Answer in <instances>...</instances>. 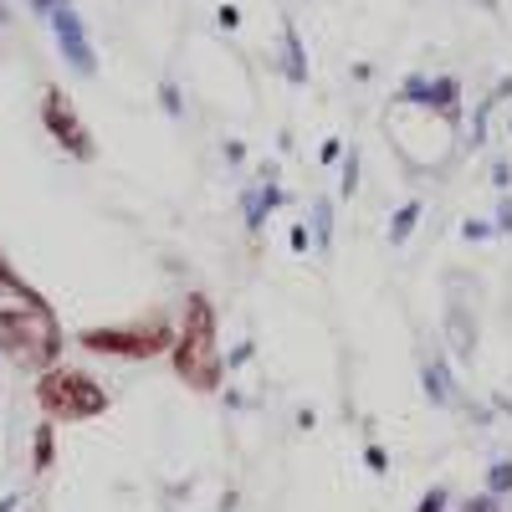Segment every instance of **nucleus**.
I'll list each match as a JSON object with an SVG mask.
<instances>
[{
	"mask_svg": "<svg viewBox=\"0 0 512 512\" xmlns=\"http://www.w3.org/2000/svg\"><path fill=\"white\" fill-rule=\"evenodd\" d=\"M62 344L67 333H62L57 308L0 251V354L26 374H41L62 359Z\"/></svg>",
	"mask_w": 512,
	"mask_h": 512,
	"instance_id": "f257e3e1",
	"label": "nucleus"
},
{
	"mask_svg": "<svg viewBox=\"0 0 512 512\" xmlns=\"http://www.w3.org/2000/svg\"><path fill=\"white\" fill-rule=\"evenodd\" d=\"M169 364H175V379L195 395H216L226 384V359H221V318L216 303L205 292L185 297V313L175 328V344H169Z\"/></svg>",
	"mask_w": 512,
	"mask_h": 512,
	"instance_id": "f03ea898",
	"label": "nucleus"
},
{
	"mask_svg": "<svg viewBox=\"0 0 512 512\" xmlns=\"http://www.w3.org/2000/svg\"><path fill=\"white\" fill-rule=\"evenodd\" d=\"M36 405H41V415L47 420H98V415H108V390L88 374V369H72V364H52V369H41L36 374Z\"/></svg>",
	"mask_w": 512,
	"mask_h": 512,
	"instance_id": "7ed1b4c3",
	"label": "nucleus"
},
{
	"mask_svg": "<svg viewBox=\"0 0 512 512\" xmlns=\"http://www.w3.org/2000/svg\"><path fill=\"white\" fill-rule=\"evenodd\" d=\"M77 344L88 354H108V359H128V364H144L154 354H169L175 344V323L164 313H149L139 323H103V328H82Z\"/></svg>",
	"mask_w": 512,
	"mask_h": 512,
	"instance_id": "20e7f679",
	"label": "nucleus"
},
{
	"mask_svg": "<svg viewBox=\"0 0 512 512\" xmlns=\"http://www.w3.org/2000/svg\"><path fill=\"white\" fill-rule=\"evenodd\" d=\"M41 128H47L52 144L67 149L77 164H93V159H98V144H93V134H88V123H82L77 103H72L62 88H47V93H41Z\"/></svg>",
	"mask_w": 512,
	"mask_h": 512,
	"instance_id": "39448f33",
	"label": "nucleus"
},
{
	"mask_svg": "<svg viewBox=\"0 0 512 512\" xmlns=\"http://www.w3.org/2000/svg\"><path fill=\"white\" fill-rule=\"evenodd\" d=\"M47 21H52V36H57V52H62V62H67L77 77H98V52H93L88 26H82V16H77L72 0L52 6V11H47Z\"/></svg>",
	"mask_w": 512,
	"mask_h": 512,
	"instance_id": "423d86ee",
	"label": "nucleus"
},
{
	"mask_svg": "<svg viewBox=\"0 0 512 512\" xmlns=\"http://www.w3.org/2000/svg\"><path fill=\"white\" fill-rule=\"evenodd\" d=\"M400 103H415V108H431L441 113L446 123H461V82L456 77H405L400 82Z\"/></svg>",
	"mask_w": 512,
	"mask_h": 512,
	"instance_id": "0eeeda50",
	"label": "nucleus"
},
{
	"mask_svg": "<svg viewBox=\"0 0 512 512\" xmlns=\"http://www.w3.org/2000/svg\"><path fill=\"white\" fill-rule=\"evenodd\" d=\"M420 390H425V400H431L436 410H446V405H456L461 395H456V384H451V369H446V359L441 354H425L420 359Z\"/></svg>",
	"mask_w": 512,
	"mask_h": 512,
	"instance_id": "6e6552de",
	"label": "nucleus"
},
{
	"mask_svg": "<svg viewBox=\"0 0 512 512\" xmlns=\"http://www.w3.org/2000/svg\"><path fill=\"white\" fill-rule=\"evenodd\" d=\"M282 77L292 82V88H303V82L313 77V72H308V47H303V31H297V21H292V16L282 21Z\"/></svg>",
	"mask_w": 512,
	"mask_h": 512,
	"instance_id": "1a4fd4ad",
	"label": "nucleus"
},
{
	"mask_svg": "<svg viewBox=\"0 0 512 512\" xmlns=\"http://www.w3.org/2000/svg\"><path fill=\"white\" fill-rule=\"evenodd\" d=\"M241 205H246V231L256 236V231L267 226L272 210L282 205V185H277V175H272V180H262L256 190H246V195H241Z\"/></svg>",
	"mask_w": 512,
	"mask_h": 512,
	"instance_id": "9d476101",
	"label": "nucleus"
},
{
	"mask_svg": "<svg viewBox=\"0 0 512 512\" xmlns=\"http://www.w3.org/2000/svg\"><path fill=\"white\" fill-rule=\"evenodd\" d=\"M446 333H451V349H456V359L466 364L477 354V333H472V313H466L461 303H451L446 308Z\"/></svg>",
	"mask_w": 512,
	"mask_h": 512,
	"instance_id": "9b49d317",
	"label": "nucleus"
},
{
	"mask_svg": "<svg viewBox=\"0 0 512 512\" xmlns=\"http://www.w3.org/2000/svg\"><path fill=\"white\" fill-rule=\"evenodd\" d=\"M57 461V420H41L31 436V472H52Z\"/></svg>",
	"mask_w": 512,
	"mask_h": 512,
	"instance_id": "f8f14e48",
	"label": "nucleus"
},
{
	"mask_svg": "<svg viewBox=\"0 0 512 512\" xmlns=\"http://www.w3.org/2000/svg\"><path fill=\"white\" fill-rule=\"evenodd\" d=\"M502 98H512V77H502L497 88H492V93L482 98V108H477V123H472V144H477V149L487 144V113H492V108H497Z\"/></svg>",
	"mask_w": 512,
	"mask_h": 512,
	"instance_id": "ddd939ff",
	"label": "nucleus"
},
{
	"mask_svg": "<svg viewBox=\"0 0 512 512\" xmlns=\"http://www.w3.org/2000/svg\"><path fill=\"white\" fill-rule=\"evenodd\" d=\"M420 210H425V200H410V205H400V210H395V221H390V246H405V241L415 236Z\"/></svg>",
	"mask_w": 512,
	"mask_h": 512,
	"instance_id": "4468645a",
	"label": "nucleus"
},
{
	"mask_svg": "<svg viewBox=\"0 0 512 512\" xmlns=\"http://www.w3.org/2000/svg\"><path fill=\"white\" fill-rule=\"evenodd\" d=\"M313 231H318V251L333 246V200H313Z\"/></svg>",
	"mask_w": 512,
	"mask_h": 512,
	"instance_id": "2eb2a0df",
	"label": "nucleus"
},
{
	"mask_svg": "<svg viewBox=\"0 0 512 512\" xmlns=\"http://www.w3.org/2000/svg\"><path fill=\"white\" fill-rule=\"evenodd\" d=\"M487 492H492V497H507V492H512V461H492V472H487Z\"/></svg>",
	"mask_w": 512,
	"mask_h": 512,
	"instance_id": "dca6fc26",
	"label": "nucleus"
},
{
	"mask_svg": "<svg viewBox=\"0 0 512 512\" xmlns=\"http://www.w3.org/2000/svg\"><path fill=\"white\" fill-rule=\"evenodd\" d=\"M354 190H359V154H349V159H344V180H338V200H354Z\"/></svg>",
	"mask_w": 512,
	"mask_h": 512,
	"instance_id": "f3484780",
	"label": "nucleus"
},
{
	"mask_svg": "<svg viewBox=\"0 0 512 512\" xmlns=\"http://www.w3.org/2000/svg\"><path fill=\"white\" fill-rule=\"evenodd\" d=\"M159 103H164V113H169V118H185V98H180L175 82H159Z\"/></svg>",
	"mask_w": 512,
	"mask_h": 512,
	"instance_id": "a211bd4d",
	"label": "nucleus"
},
{
	"mask_svg": "<svg viewBox=\"0 0 512 512\" xmlns=\"http://www.w3.org/2000/svg\"><path fill=\"white\" fill-rule=\"evenodd\" d=\"M446 507H451V487H431V492L420 497L415 512H446Z\"/></svg>",
	"mask_w": 512,
	"mask_h": 512,
	"instance_id": "6ab92c4d",
	"label": "nucleus"
},
{
	"mask_svg": "<svg viewBox=\"0 0 512 512\" xmlns=\"http://www.w3.org/2000/svg\"><path fill=\"white\" fill-rule=\"evenodd\" d=\"M456 512H502V497H492V492H482V497H466Z\"/></svg>",
	"mask_w": 512,
	"mask_h": 512,
	"instance_id": "aec40b11",
	"label": "nucleus"
},
{
	"mask_svg": "<svg viewBox=\"0 0 512 512\" xmlns=\"http://www.w3.org/2000/svg\"><path fill=\"white\" fill-rule=\"evenodd\" d=\"M492 231H497V226H487V221H477V216H472V221H461V236H466V241H487Z\"/></svg>",
	"mask_w": 512,
	"mask_h": 512,
	"instance_id": "412c9836",
	"label": "nucleus"
},
{
	"mask_svg": "<svg viewBox=\"0 0 512 512\" xmlns=\"http://www.w3.org/2000/svg\"><path fill=\"white\" fill-rule=\"evenodd\" d=\"M364 461H369V472H390V456H384V446H364Z\"/></svg>",
	"mask_w": 512,
	"mask_h": 512,
	"instance_id": "4be33fe9",
	"label": "nucleus"
},
{
	"mask_svg": "<svg viewBox=\"0 0 512 512\" xmlns=\"http://www.w3.org/2000/svg\"><path fill=\"white\" fill-rule=\"evenodd\" d=\"M216 21H221L226 31H236V26H241V11H236V6H221V11H216Z\"/></svg>",
	"mask_w": 512,
	"mask_h": 512,
	"instance_id": "5701e85b",
	"label": "nucleus"
},
{
	"mask_svg": "<svg viewBox=\"0 0 512 512\" xmlns=\"http://www.w3.org/2000/svg\"><path fill=\"white\" fill-rule=\"evenodd\" d=\"M497 231L512 236V200H502V210H497Z\"/></svg>",
	"mask_w": 512,
	"mask_h": 512,
	"instance_id": "b1692460",
	"label": "nucleus"
},
{
	"mask_svg": "<svg viewBox=\"0 0 512 512\" xmlns=\"http://www.w3.org/2000/svg\"><path fill=\"white\" fill-rule=\"evenodd\" d=\"M338 154H344V139H328V144H323V164H333Z\"/></svg>",
	"mask_w": 512,
	"mask_h": 512,
	"instance_id": "393cba45",
	"label": "nucleus"
},
{
	"mask_svg": "<svg viewBox=\"0 0 512 512\" xmlns=\"http://www.w3.org/2000/svg\"><path fill=\"white\" fill-rule=\"evenodd\" d=\"M251 349H256V344H241V349H236V354L226 359V369H236V364H246V359H251Z\"/></svg>",
	"mask_w": 512,
	"mask_h": 512,
	"instance_id": "a878e982",
	"label": "nucleus"
},
{
	"mask_svg": "<svg viewBox=\"0 0 512 512\" xmlns=\"http://www.w3.org/2000/svg\"><path fill=\"white\" fill-rule=\"evenodd\" d=\"M226 159H231V164H241V159H246V144H236V139H231V144H226Z\"/></svg>",
	"mask_w": 512,
	"mask_h": 512,
	"instance_id": "bb28decb",
	"label": "nucleus"
},
{
	"mask_svg": "<svg viewBox=\"0 0 512 512\" xmlns=\"http://www.w3.org/2000/svg\"><path fill=\"white\" fill-rule=\"evenodd\" d=\"M52 6H62V0H31V11H36V16H47Z\"/></svg>",
	"mask_w": 512,
	"mask_h": 512,
	"instance_id": "cd10ccee",
	"label": "nucleus"
},
{
	"mask_svg": "<svg viewBox=\"0 0 512 512\" xmlns=\"http://www.w3.org/2000/svg\"><path fill=\"white\" fill-rule=\"evenodd\" d=\"M16 502H21V497H0V512H16Z\"/></svg>",
	"mask_w": 512,
	"mask_h": 512,
	"instance_id": "c85d7f7f",
	"label": "nucleus"
},
{
	"mask_svg": "<svg viewBox=\"0 0 512 512\" xmlns=\"http://www.w3.org/2000/svg\"><path fill=\"white\" fill-rule=\"evenodd\" d=\"M6 16H11V11H6V0H0V21H6Z\"/></svg>",
	"mask_w": 512,
	"mask_h": 512,
	"instance_id": "c756f323",
	"label": "nucleus"
},
{
	"mask_svg": "<svg viewBox=\"0 0 512 512\" xmlns=\"http://www.w3.org/2000/svg\"><path fill=\"white\" fill-rule=\"evenodd\" d=\"M482 6H497V0H482Z\"/></svg>",
	"mask_w": 512,
	"mask_h": 512,
	"instance_id": "7c9ffc66",
	"label": "nucleus"
},
{
	"mask_svg": "<svg viewBox=\"0 0 512 512\" xmlns=\"http://www.w3.org/2000/svg\"><path fill=\"white\" fill-rule=\"evenodd\" d=\"M507 134H512V118H507Z\"/></svg>",
	"mask_w": 512,
	"mask_h": 512,
	"instance_id": "2f4dec72",
	"label": "nucleus"
}]
</instances>
